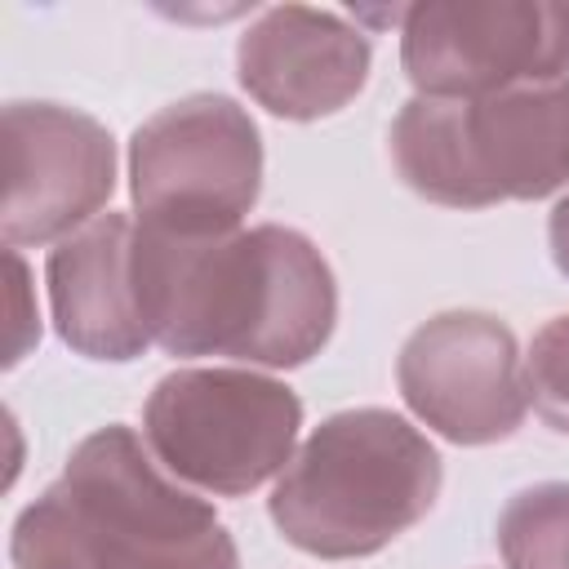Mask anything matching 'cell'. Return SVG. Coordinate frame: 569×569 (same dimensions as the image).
Segmentation results:
<instances>
[{"instance_id": "obj_1", "label": "cell", "mask_w": 569, "mask_h": 569, "mask_svg": "<svg viewBox=\"0 0 569 569\" xmlns=\"http://www.w3.org/2000/svg\"><path fill=\"white\" fill-rule=\"evenodd\" d=\"M133 293L151 342L169 356L298 369L338 325L329 258L280 222L227 236H169L138 222Z\"/></svg>"}, {"instance_id": "obj_2", "label": "cell", "mask_w": 569, "mask_h": 569, "mask_svg": "<svg viewBox=\"0 0 569 569\" xmlns=\"http://www.w3.org/2000/svg\"><path fill=\"white\" fill-rule=\"evenodd\" d=\"M13 569H240L222 516L160 476L124 422L84 436L62 476L13 516Z\"/></svg>"}, {"instance_id": "obj_3", "label": "cell", "mask_w": 569, "mask_h": 569, "mask_svg": "<svg viewBox=\"0 0 569 569\" xmlns=\"http://www.w3.org/2000/svg\"><path fill=\"white\" fill-rule=\"evenodd\" d=\"M445 462L400 413L365 405L329 413L280 471L267 516L320 560H360L413 529L440 498Z\"/></svg>"}, {"instance_id": "obj_4", "label": "cell", "mask_w": 569, "mask_h": 569, "mask_svg": "<svg viewBox=\"0 0 569 569\" xmlns=\"http://www.w3.org/2000/svg\"><path fill=\"white\" fill-rule=\"evenodd\" d=\"M387 142L405 187L431 204L542 200L569 182V76L480 98L413 93Z\"/></svg>"}, {"instance_id": "obj_5", "label": "cell", "mask_w": 569, "mask_h": 569, "mask_svg": "<svg viewBox=\"0 0 569 569\" xmlns=\"http://www.w3.org/2000/svg\"><path fill=\"white\" fill-rule=\"evenodd\" d=\"M302 400L253 369H173L142 405L151 453L187 485L244 498L293 458Z\"/></svg>"}, {"instance_id": "obj_6", "label": "cell", "mask_w": 569, "mask_h": 569, "mask_svg": "<svg viewBox=\"0 0 569 569\" xmlns=\"http://www.w3.org/2000/svg\"><path fill=\"white\" fill-rule=\"evenodd\" d=\"M262 191V133L227 93L160 107L129 138V196L142 227L227 236Z\"/></svg>"}, {"instance_id": "obj_7", "label": "cell", "mask_w": 569, "mask_h": 569, "mask_svg": "<svg viewBox=\"0 0 569 569\" xmlns=\"http://www.w3.org/2000/svg\"><path fill=\"white\" fill-rule=\"evenodd\" d=\"M400 67L422 98L565 80V0H427L400 9Z\"/></svg>"}, {"instance_id": "obj_8", "label": "cell", "mask_w": 569, "mask_h": 569, "mask_svg": "<svg viewBox=\"0 0 569 569\" xmlns=\"http://www.w3.org/2000/svg\"><path fill=\"white\" fill-rule=\"evenodd\" d=\"M396 387L418 422L467 449L516 436L529 413L520 342L489 311L422 320L396 356Z\"/></svg>"}, {"instance_id": "obj_9", "label": "cell", "mask_w": 569, "mask_h": 569, "mask_svg": "<svg viewBox=\"0 0 569 569\" xmlns=\"http://www.w3.org/2000/svg\"><path fill=\"white\" fill-rule=\"evenodd\" d=\"M4 204L9 249L53 244L98 218L116 191V142L102 120L62 102H9L4 120Z\"/></svg>"}, {"instance_id": "obj_10", "label": "cell", "mask_w": 569, "mask_h": 569, "mask_svg": "<svg viewBox=\"0 0 569 569\" xmlns=\"http://www.w3.org/2000/svg\"><path fill=\"white\" fill-rule=\"evenodd\" d=\"M369 36L333 9L276 4L236 40L240 89L280 120L342 111L369 80Z\"/></svg>"}, {"instance_id": "obj_11", "label": "cell", "mask_w": 569, "mask_h": 569, "mask_svg": "<svg viewBox=\"0 0 569 569\" xmlns=\"http://www.w3.org/2000/svg\"><path fill=\"white\" fill-rule=\"evenodd\" d=\"M58 338L84 360L129 365L151 347L133 293V222L98 213L76 236L58 240L44 262Z\"/></svg>"}, {"instance_id": "obj_12", "label": "cell", "mask_w": 569, "mask_h": 569, "mask_svg": "<svg viewBox=\"0 0 569 569\" xmlns=\"http://www.w3.org/2000/svg\"><path fill=\"white\" fill-rule=\"evenodd\" d=\"M507 569H569V480H542L507 498L498 516Z\"/></svg>"}, {"instance_id": "obj_13", "label": "cell", "mask_w": 569, "mask_h": 569, "mask_svg": "<svg viewBox=\"0 0 569 569\" xmlns=\"http://www.w3.org/2000/svg\"><path fill=\"white\" fill-rule=\"evenodd\" d=\"M525 382L533 413L551 431L569 436V311L533 333V347L525 356Z\"/></svg>"}, {"instance_id": "obj_14", "label": "cell", "mask_w": 569, "mask_h": 569, "mask_svg": "<svg viewBox=\"0 0 569 569\" xmlns=\"http://www.w3.org/2000/svg\"><path fill=\"white\" fill-rule=\"evenodd\" d=\"M9 276H13V302H18L13 311H18V320H13V342H9L4 365H18V360H22V351H27L31 342H40V316L22 307V298H27V267H22L18 249H9Z\"/></svg>"}, {"instance_id": "obj_15", "label": "cell", "mask_w": 569, "mask_h": 569, "mask_svg": "<svg viewBox=\"0 0 569 569\" xmlns=\"http://www.w3.org/2000/svg\"><path fill=\"white\" fill-rule=\"evenodd\" d=\"M547 244H551L556 271L569 280V196H560L556 209H551V218H547Z\"/></svg>"}]
</instances>
